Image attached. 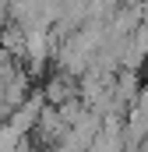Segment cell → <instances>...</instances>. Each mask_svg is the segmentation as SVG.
Masks as SVG:
<instances>
[{"label": "cell", "mask_w": 148, "mask_h": 152, "mask_svg": "<svg viewBox=\"0 0 148 152\" xmlns=\"http://www.w3.org/2000/svg\"><path fill=\"white\" fill-rule=\"evenodd\" d=\"M64 131H67V124H64V117L57 113V106H42V113L36 117V134H39V142L53 145V142L64 138Z\"/></svg>", "instance_id": "6da1fadb"}, {"label": "cell", "mask_w": 148, "mask_h": 152, "mask_svg": "<svg viewBox=\"0 0 148 152\" xmlns=\"http://www.w3.org/2000/svg\"><path fill=\"white\" fill-rule=\"evenodd\" d=\"M25 50H28V57H32V64H42L46 60V53H49V39H46V32H28V39L21 42Z\"/></svg>", "instance_id": "7a4b0ae2"}, {"label": "cell", "mask_w": 148, "mask_h": 152, "mask_svg": "<svg viewBox=\"0 0 148 152\" xmlns=\"http://www.w3.org/2000/svg\"><path fill=\"white\" fill-rule=\"evenodd\" d=\"M46 152H78L71 145V142H67V138H60V142H53V145H46Z\"/></svg>", "instance_id": "3957f363"}]
</instances>
